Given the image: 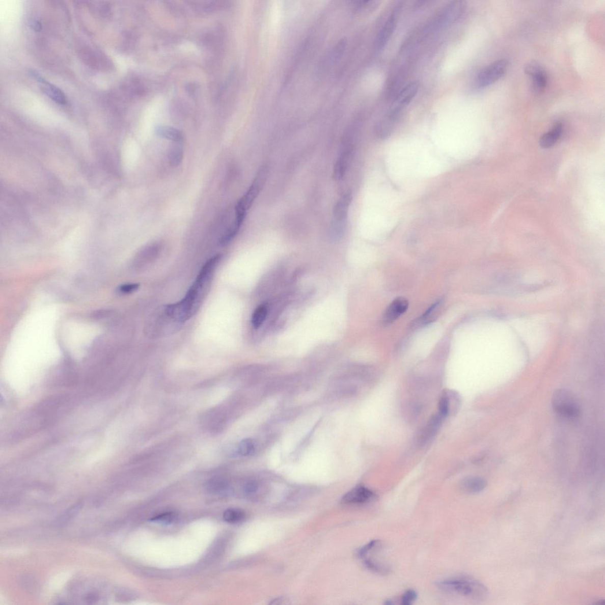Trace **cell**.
Segmentation results:
<instances>
[{
  "mask_svg": "<svg viewBox=\"0 0 605 605\" xmlns=\"http://www.w3.org/2000/svg\"><path fill=\"white\" fill-rule=\"evenodd\" d=\"M364 563L365 567L372 571L380 574H386L390 571L388 567L383 566V564H380L374 560L369 558L364 559Z\"/></svg>",
  "mask_w": 605,
  "mask_h": 605,
  "instance_id": "29",
  "label": "cell"
},
{
  "mask_svg": "<svg viewBox=\"0 0 605 605\" xmlns=\"http://www.w3.org/2000/svg\"><path fill=\"white\" fill-rule=\"evenodd\" d=\"M206 488L210 493L222 495L227 492L229 487L226 479L221 477L213 478L208 482Z\"/></svg>",
  "mask_w": 605,
  "mask_h": 605,
  "instance_id": "21",
  "label": "cell"
},
{
  "mask_svg": "<svg viewBox=\"0 0 605 605\" xmlns=\"http://www.w3.org/2000/svg\"><path fill=\"white\" fill-rule=\"evenodd\" d=\"M42 90L51 100L60 105H65L67 102L65 94L60 88L46 82L43 84Z\"/></svg>",
  "mask_w": 605,
  "mask_h": 605,
  "instance_id": "19",
  "label": "cell"
},
{
  "mask_svg": "<svg viewBox=\"0 0 605 605\" xmlns=\"http://www.w3.org/2000/svg\"><path fill=\"white\" fill-rule=\"evenodd\" d=\"M139 287L140 285L138 283L125 284V285L121 286L119 287V290L121 293L130 294L138 290Z\"/></svg>",
  "mask_w": 605,
  "mask_h": 605,
  "instance_id": "35",
  "label": "cell"
},
{
  "mask_svg": "<svg viewBox=\"0 0 605 605\" xmlns=\"http://www.w3.org/2000/svg\"><path fill=\"white\" fill-rule=\"evenodd\" d=\"M508 62L500 60L492 63L479 72L476 84L479 88H484L500 79L506 72Z\"/></svg>",
  "mask_w": 605,
  "mask_h": 605,
  "instance_id": "7",
  "label": "cell"
},
{
  "mask_svg": "<svg viewBox=\"0 0 605 605\" xmlns=\"http://www.w3.org/2000/svg\"><path fill=\"white\" fill-rule=\"evenodd\" d=\"M98 599L99 597L97 594L90 593L85 596L84 600L88 604H92L97 602Z\"/></svg>",
  "mask_w": 605,
  "mask_h": 605,
  "instance_id": "36",
  "label": "cell"
},
{
  "mask_svg": "<svg viewBox=\"0 0 605 605\" xmlns=\"http://www.w3.org/2000/svg\"><path fill=\"white\" fill-rule=\"evenodd\" d=\"M225 521L230 524H237L245 519L246 514L244 512L239 509H230L225 511L224 513Z\"/></svg>",
  "mask_w": 605,
  "mask_h": 605,
  "instance_id": "25",
  "label": "cell"
},
{
  "mask_svg": "<svg viewBox=\"0 0 605 605\" xmlns=\"http://www.w3.org/2000/svg\"><path fill=\"white\" fill-rule=\"evenodd\" d=\"M486 486L485 479L479 477L471 476L464 478L460 483V488L463 491L469 493H476L482 492Z\"/></svg>",
  "mask_w": 605,
  "mask_h": 605,
  "instance_id": "15",
  "label": "cell"
},
{
  "mask_svg": "<svg viewBox=\"0 0 605 605\" xmlns=\"http://www.w3.org/2000/svg\"><path fill=\"white\" fill-rule=\"evenodd\" d=\"M155 133L160 138L176 143L182 142L183 139L181 131L171 127L158 126L155 129Z\"/></svg>",
  "mask_w": 605,
  "mask_h": 605,
  "instance_id": "20",
  "label": "cell"
},
{
  "mask_svg": "<svg viewBox=\"0 0 605 605\" xmlns=\"http://www.w3.org/2000/svg\"><path fill=\"white\" fill-rule=\"evenodd\" d=\"M444 419V418H442L438 413L431 416L420 434L419 443L420 445H426L436 436L438 430L440 429Z\"/></svg>",
  "mask_w": 605,
  "mask_h": 605,
  "instance_id": "13",
  "label": "cell"
},
{
  "mask_svg": "<svg viewBox=\"0 0 605 605\" xmlns=\"http://www.w3.org/2000/svg\"><path fill=\"white\" fill-rule=\"evenodd\" d=\"M91 7L94 9L95 13L101 17H106L112 13L110 6L106 5L105 3H98L97 5L95 3V5H92Z\"/></svg>",
  "mask_w": 605,
  "mask_h": 605,
  "instance_id": "33",
  "label": "cell"
},
{
  "mask_svg": "<svg viewBox=\"0 0 605 605\" xmlns=\"http://www.w3.org/2000/svg\"><path fill=\"white\" fill-rule=\"evenodd\" d=\"M451 397L448 392L442 394L438 402V414L444 419L448 417L451 411Z\"/></svg>",
  "mask_w": 605,
  "mask_h": 605,
  "instance_id": "27",
  "label": "cell"
},
{
  "mask_svg": "<svg viewBox=\"0 0 605 605\" xmlns=\"http://www.w3.org/2000/svg\"><path fill=\"white\" fill-rule=\"evenodd\" d=\"M552 406L560 416L569 419L578 418L581 408L572 393L565 389L556 390L552 398Z\"/></svg>",
  "mask_w": 605,
  "mask_h": 605,
  "instance_id": "3",
  "label": "cell"
},
{
  "mask_svg": "<svg viewBox=\"0 0 605 605\" xmlns=\"http://www.w3.org/2000/svg\"><path fill=\"white\" fill-rule=\"evenodd\" d=\"M346 45V39H343L339 40L337 45L331 49L330 52L327 54L326 57L324 59V61L322 63V69H327L334 65L336 62L338 61L341 58L343 53H344Z\"/></svg>",
  "mask_w": 605,
  "mask_h": 605,
  "instance_id": "16",
  "label": "cell"
},
{
  "mask_svg": "<svg viewBox=\"0 0 605 605\" xmlns=\"http://www.w3.org/2000/svg\"><path fill=\"white\" fill-rule=\"evenodd\" d=\"M243 221V220L236 217L234 224L228 229L223 237L221 238L219 240L220 245H227L235 238V236L238 234L239 229L241 228Z\"/></svg>",
  "mask_w": 605,
  "mask_h": 605,
  "instance_id": "23",
  "label": "cell"
},
{
  "mask_svg": "<svg viewBox=\"0 0 605 605\" xmlns=\"http://www.w3.org/2000/svg\"><path fill=\"white\" fill-rule=\"evenodd\" d=\"M268 173L267 166L262 167L254 179L252 185L244 195L240 199L235 207L236 216L244 217L246 211L250 209L254 201L259 194L262 187L266 180Z\"/></svg>",
  "mask_w": 605,
  "mask_h": 605,
  "instance_id": "4",
  "label": "cell"
},
{
  "mask_svg": "<svg viewBox=\"0 0 605 605\" xmlns=\"http://www.w3.org/2000/svg\"><path fill=\"white\" fill-rule=\"evenodd\" d=\"M419 90V84L413 82L405 86L395 98L390 112L387 116L393 123L396 120L402 109L406 107L415 97Z\"/></svg>",
  "mask_w": 605,
  "mask_h": 605,
  "instance_id": "6",
  "label": "cell"
},
{
  "mask_svg": "<svg viewBox=\"0 0 605 605\" xmlns=\"http://www.w3.org/2000/svg\"><path fill=\"white\" fill-rule=\"evenodd\" d=\"M408 307V302L404 298H396L387 309L383 316V322L385 324L393 323L407 311Z\"/></svg>",
  "mask_w": 605,
  "mask_h": 605,
  "instance_id": "12",
  "label": "cell"
},
{
  "mask_svg": "<svg viewBox=\"0 0 605 605\" xmlns=\"http://www.w3.org/2000/svg\"><path fill=\"white\" fill-rule=\"evenodd\" d=\"M352 195L348 193L342 195L335 206L334 220L347 221L348 209L352 201Z\"/></svg>",
  "mask_w": 605,
  "mask_h": 605,
  "instance_id": "14",
  "label": "cell"
},
{
  "mask_svg": "<svg viewBox=\"0 0 605 605\" xmlns=\"http://www.w3.org/2000/svg\"><path fill=\"white\" fill-rule=\"evenodd\" d=\"M260 485L256 481H251L245 483L243 486V492L249 497H256L260 491Z\"/></svg>",
  "mask_w": 605,
  "mask_h": 605,
  "instance_id": "31",
  "label": "cell"
},
{
  "mask_svg": "<svg viewBox=\"0 0 605 605\" xmlns=\"http://www.w3.org/2000/svg\"><path fill=\"white\" fill-rule=\"evenodd\" d=\"M83 507V503L82 501L77 502L70 507L66 510L64 513L59 516L58 518L55 521V525L58 527H64L67 525L71 521L73 518H75L77 514L79 513L81 509Z\"/></svg>",
  "mask_w": 605,
  "mask_h": 605,
  "instance_id": "17",
  "label": "cell"
},
{
  "mask_svg": "<svg viewBox=\"0 0 605 605\" xmlns=\"http://www.w3.org/2000/svg\"><path fill=\"white\" fill-rule=\"evenodd\" d=\"M183 157V150L181 147L175 146L172 147L169 154L170 164L173 167H177L181 163Z\"/></svg>",
  "mask_w": 605,
  "mask_h": 605,
  "instance_id": "28",
  "label": "cell"
},
{
  "mask_svg": "<svg viewBox=\"0 0 605 605\" xmlns=\"http://www.w3.org/2000/svg\"><path fill=\"white\" fill-rule=\"evenodd\" d=\"M31 27L33 31L38 32L42 30V25L41 22L38 20L34 19L31 22Z\"/></svg>",
  "mask_w": 605,
  "mask_h": 605,
  "instance_id": "37",
  "label": "cell"
},
{
  "mask_svg": "<svg viewBox=\"0 0 605 605\" xmlns=\"http://www.w3.org/2000/svg\"><path fill=\"white\" fill-rule=\"evenodd\" d=\"M375 493L367 487H355L342 498V502L345 504H362L373 500Z\"/></svg>",
  "mask_w": 605,
  "mask_h": 605,
  "instance_id": "10",
  "label": "cell"
},
{
  "mask_svg": "<svg viewBox=\"0 0 605 605\" xmlns=\"http://www.w3.org/2000/svg\"><path fill=\"white\" fill-rule=\"evenodd\" d=\"M268 309L266 305H262L255 310L252 316L253 326L257 329L260 327L267 318Z\"/></svg>",
  "mask_w": 605,
  "mask_h": 605,
  "instance_id": "24",
  "label": "cell"
},
{
  "mask_svg": "<svg viewBox=\"0 0 605 605\" xmlns=\"http://www.w3.org/2000/svg\"><path fill=\"white\" fill-rule=\"evenodd\" d=\"M182 324L171 318L163 307L158 309L149 321L147 332L154 336L167 335L178 330Z\"/></svg>",
  "mask_w": 605,
  "mask_h": 605,
  "instance_id": "5",
  "label": "cell"
},
{
  "mask_svg": "<svg viewBox=\"0 0 605 605\" xmlns=\"http://www.w3.org/2000/svg\"><path fill=\"white\" fill-rule=\"evenodd\" d=\"M562 125H556L551 131L541 136L540 140V146L544 149H548L554 146L562 135Z\"/></svg>",
  "mask_w": 605,
  "mask_h": 605,
  "instance_id": "18",
  "label": "cell"
},
{
  "mask_svg": "<svg viewBox=\"0 0 605 605\" xmlns=\"http://www.w3.org/2000/svg\"><path fill=\"white\" fill-rule=\"evenodd\" d=\"M441 304L442 301H437L435 302L420 317L418 323L420 324H424L432 322L433 319L436 318L435 316L437 315V312L440 311Z\"/></svg>",
  "mask_w": 605,
  "mask_h": 605,
  "instance_id": "26",
  "label": "cell"
},
{
  "mask_svg": "<svg viewBox=\"0 0 605 605\" xmlns=\"http://www.w3.org/2000/svg\"><path fill=\"white\" fill-rule=\"evenodd\" d=\"M443 592L453 596L480 600L488 595L486 586L477 579L468 576H459L444 579L436 584Z\"/></svg>",
  "mask_w": 605,
  "mask_h": 605,
  "instance_id": "2",
  "label": "cell"
},
{
  "mask_svg": "<svg viewBox=\"0 0 605 605\" xmlns=\"http://www.w3.org/2000/svg\"><path fill=\"white\" fill-rule=\"evenodd\" d=\"M238 452L242 456L252 455L255 452V445L250 438H246L242 441L238 446Z\"/></svg>",
  "mask_w": 605,
  "mask_h": 605,
  "instance_id": "30",
  "label": "cell"
},
{
  "mask_svg": "<svg viewBox=\"0 0 605 605\" xmlns=\"http://www.w3.org/2000/svg\"><path fill=\"white\" fill-rule=\"evenodd\" d=\"M221 258L222 255L219 254L206 262L181 301L164 306L165 311L173 319L182 323L196 314L211 287L214 272Z\"/></svg>",
  "mask_w": 605,
  "mask_h": 605,
  "instance_id": "1",
  "label": "cell"
},
{
  "mask_svg": "<svg viewBox=\"0 0 605 605\" xmlns=\"http://www.w3.org/2000/svg\"><path fill=\"white\" fill-rule=\"evenodd\" d=\"M463 5L462 2H453L449 3L445 8L442 11L440 15L437 18L436 25L437 27H444L453 23L459 18L462 14Z\"/></svg>",
  "mask_w": 605,
  "mask_h": 605,
  "instance_id": "11",
  "label": "cell"
},
{
  "mask_svg": "<svg viewBox=\"0 0 605 605\" xmlns=\"http://www.w3.org/2000/svg\"><path fill=\"white\" fill-rule=\"evenodd\" d=\"M401 6L395 7L392 14L378 33L375 43L376 51L379 52L384 49L389 43L391 38L394 34L397 25L398 17H399Z\"/></svg>",
  "mask_w": 605,
  "mask_h": 605,
  "instance_id": "8",
  "label": "cell"
},
{
  "mask_svg": "<svg viewBox=\"0 0 605 605\" xmlns=\"http://www.w3.org/2000/svg\"><path fill=\"white\" fill-rule=\"evenodd\" d=\"M418 597L415 590L408 589L405 591L401 598V604L403 605H410L415 602Z\"/></svg>",
  "mask_w": 605,
  "mask_h": 605,
  "instance_id": "34",
  "label": "cell"
},
{
  "mask_svg": "<svg viewBox=\"0 0 605 605\" xmlns=\"http://www.w3.org/2000/svg\"><path fill=\"white\" fill-rule=\"evenodd\" d=\"M176 518V514L175 512H169L154 516L150 519V521L163 524V525H169V524L174 521Z\"/></svg>",
  "mask_w": 605,
  "mask_h": 605,
  "instance_id": "32",
  "label": "cell"
},
{
  "mask_svg": "<svg viewBox=\"0 0 605 605\" xmlns=\"http://www.w3.org/2000/svg\"><path fill=\"white\" fill-rule=\"evenodd\" d=\"M350 154H351V150L348 149L344 151L338 158L334 168V173L336 179L340 180L344 177L346 169L348 167Z\"/></svg>",
  "mask_w": 605,
  "mask_h": 605,
  "instance_id": "22",
  "label": "cell"
},
{
  "mask_svg": "<svg viewBox=\"0 0 605 605\" xmlns=\"http://www.w3.org/2000/svg\"><path fill=\"white\" fill-rule=\"evenodd\" d=\"M524 71L531 78V90L535 94L543 92L548 81L547 73L542 66L537 62H530L525 66Z\"/></svg>",
  "mask_w": 605,
  "mask_h": 605,
  "instance_id": "9",
  "label": "cell"
}]
</instances>
